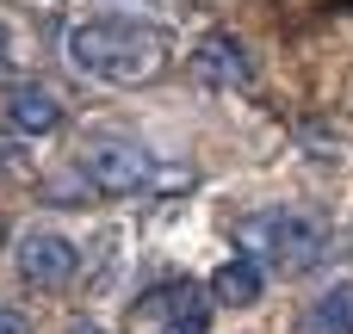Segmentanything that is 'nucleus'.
Instances as JSON below:
<instances>
[{
	"instance_id": "11",
	"label": "nucleus",
	"mask_w": 353,
	"mask_h": 334,
	"mask_svg": "<svg viewBox=\"0 0 353 334\" xmlns=\"http://www.w3.org/2000/svg\"><path fill=\"white\" fill-rule=\"evenodd\" d=\"M6 62H12V31L0 25V68H6Z\"/></svg>"
},
{
	"instance_id": "12",
	"label": "nucleus",
	"mask_w": 353,
	"mask_h": 334,
	"mask_svg": "<svg viewBox=\"0 0 353 334\" xmlns=\"http://www.w3.org/2000/svg\"><path fill=\"white\" fill-rule=\"evenodd\" d=\"M68 334H105V328H99V322H74Z\"/></svg>"
},
{
	"instance_id": "8",
	"label": "nucleus",
	"mask_w": 353,
	"mask_h": 334,
	"mask_svg": "<svg viewBox=\"0 0 353 334\" xmlns=\"http://www.w3.org/2000/svg\"><path fill=\"white\" fill-rule=\"evenodd\" d=\"M211 298H217V304H230V310H248V304H261V267H254L248 254L223 260V267L211 273Z\"/></svg>"
},
{
	"instance_id": "6",
	"label": "nucleus",
	"mask_w": 353,
	"mask_h": 334,
	"mask_svg": "<svg viewBox=\"0 0 353 334\" xmlns=\"http://www.w3.org/2000/svg\"><path fill=\"white\" fill-rule=\"evenodd\" d=\"M192 74H199L205 87H223V93H236V87H248V81H254L248 50H242L230 31H211V37L192 50Z\"/></svg>"
},
{
	"instance_id": "7",
	"label": "nucleus",
	"mask_w": 353,
	"mask_h": 334,
	"mask_svg": "<svg viewBox=\"0 0 353 334\" xmlns=\"http://www.w3.org/2000/svg\"><path fill=\"white\" fill-rule=\"evenodd\" d=\"M149 316H155V334H205V304L192 285H168L149 298Z\"/></svg>"
},
{
	"instance_id": "4",
	"label": "nucleus",
	"mask_w": 353,
	"mask_h": 334,
	"mask_svg": "<svg viewBox=\"0 0 353 334\" xmlns=\"http://www.w3.org/2000/svg\"><path fill=\"white\" fill-rule=\"evenodd\" d=\"M12 267H19V279H25V285L56 291V285H68V279H74L81 254H74V242H68L62 229H25V236H19V248H12Z\"/></svg>"
},
{
	"instance_id": "3",
	"label": "nucleus",
	"mask_w": 353,
	"mask_h": 334,
	"mask_svg": "<svg viewBox=\"0 0 353 334\" xmlns=\"http://www.w3.org/2000/svg\"><path fill=\"white\" fill-rule=\"evenodd\" d=\"M81 174L105 192V198H130L155 180V161L137 149V143H118V136H93L81 149Z\"/></svg>"
},
{
	"instance_id": "1",
	"label": "nucleus",
	"mask_w": 353,
	"mask_h": 334,
	"mask_svg": "<svg viewBox=\"0 0 353 334\" xmlns=\"http://www.w3.org/2000/svg\"><path fill=\"white\" fill-rule=\"evenodd\" d=\"M68 62L87 74V81H105V87H137V81H155L161 62H168V37L143 19H87L68 31Z\"/></svg>"
},
{
	"instance_id": "10",
	"label": "nucleus",
	"mask_w": 353,
	"mask_h": 334,
	"mask_svg": "<svg viewBox=\"0 0 353 334\" xmlns=\"http://www.w3.org/2000/svg\"><path fill=\"white\" fill-rule=\"evenodd\" d=\"M0 334H31V322H25L19 310H0Z\"/></svg>"
},
{
	"instance_id": "2",
	"label": "nucleus",
	"mask_w": 353,
	"mask_h": 334,
	"mask_svg": "<svg viewBox=\"0 0 353 334\" xmlns=\"http://www.w3.org/2000/svg\"><path fill=\"white\" fill-rule=\"evenodd\" d=\"M236 242L254 267H273V273H310L323 260V229L298 211H254L236 223Z\"/></svg>"
},
{
	"instance_id": "9",
	"label": "nucleus",
	"mask_w": 353,
	"mask_h": 334,
	"mask_svg": "<svg viewBox=\"0 0 353 334\" xmlns=\"http://www.w3.org/2000/svg\"><path fill=\"white\" fill-rule=\"evenodd\" d=\"M304 334H353V279L329 285V291L310 304V316H304Z\"/></svg>"
},
{
	"instance_id": "5",
	"label": "nucleus",
	"mask_w": 353,
	"mask_h": 334,
	"mask_svg": "<svg viewBox=\"0 0 353 334\" xmlns=\"http://www.w3.org/2000/svg\"><path fill=\"white\" fill-rule=\"evenodd\" d=\"M0 124L12 136H56L62 130V99L43 87V81H19L0 105Z\"/></svg>"
}]
</instances>
